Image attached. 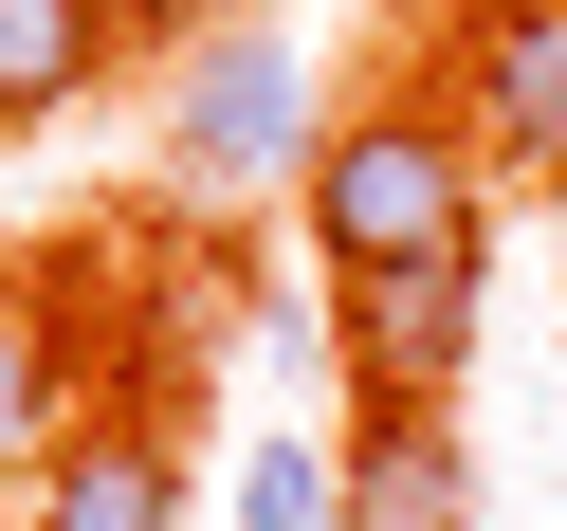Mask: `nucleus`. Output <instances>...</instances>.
<instances>
[{
    "mask_svg": "<svg viewBox=\"0 0 567 531\" xmlns=\"http://www.w3.org/2000/svg\"><path fill=\"white\" fill-rule=\"evenodd\" d=\"M311 275H421V257H494V165L440 92H348L311 129Z\"/></svg>",
    "mask_w": 567,
    "mask_h": 531,
    "instance_id": "nucleus-1",
    "label": "nucleus"
},
{
    "mask_svg": "<svg viewBox=\"0 0 567 531\" xmlns=\"http://www.w3.org/2000/svg\"><path fill=\"white\" fill-rule=\"evenodd\" d=\"M311 129H330L311 55L257 38V19H220L184 55V92H165V184L184 202H275V184H311Z\"/></svg>",
    "mask_w": 567,
    "mask_h": 531,
    "instance_id": "nucleus-2",
    "label": "nucleus"
},
{
    "mask_svg": "<svg viewBox=\"0 0 567 531\" xmlns=\"http://www.w3.org/2000/svg\"><path fill=\"white\" fill-rule=\"evenodd\" d=\"M440 111L476 129L494 184H567V0H457Z\"/></svg>",
    "mask_w": 567,
    "mask_h": 531,
    "instance_id": "nucleus-3",
    "label": "nucleus"
},
{
    "mask_svg": "<svg viewBox=\"0 0 567 531\" xmlns=\"http://www.w3.org/2000/svg\"><path fill=\"white\" fill-rule=\"evenodd\" d=\"M494 330V257H421V275H330V348L367 404H457V367H476Z\"/></svg>",
    "mask_w": 567,
    "mask_h": 531,
    "instance_id": "nucleus-4",
    "label": "nucleus"
},
{
    "mask_svg": "<svg viewBox=\"0 0 567 531\" xmlns=\"http://www.w3.org/2000/svg\"><path fill=\"white\" fill-rule=\"evenodd\" d=\"M0 531H184V440H165L147 404H92L74 440H55V477Z\"/></svg>",
    "mask_w": 567,
    "mask_h": 531,
    "instance_id": "nucleus-5",
    "label": "nucleus"
},
{
    "mask_svg": "<svg viewBox=\"0 0 567 531\" xmlns=\"http://www.w3.org/2000/svg\"><path fill=\"white\" fill-rule=\"evenodd\" d=\"M348 531H476V458H457V404H367L330 440Z\"/></svg>",
    "mask_w": 567,
    "mask_h": 531,
    "instance_id": "nucleus-6",
    "label": "nucleus"
},
{
    "mask_svg": "<svg viewBox=\"0 0 567 531\" xmlns=\"http://www.w3.org/2000/svg\"><path fill=\"white\" fill-rule=\"evenodd\" d=\"M92 421V367H74V330H55V294L38 275H0V513L55 477V440Z\"/></svg>",
    "mask_w": 567,
    "mask_h": 531,
    "instance_id": "nucleus-7",
    "label": "nucleus"
},
{
    "mask_svg": "<svg viewBox=\"0 0 567 531\" xmlns=\"http://www.w3.org/2000/svg\"><path fill=\"white\" fill-rule=\"evenodd\" d=\"M111 0H0V129H55V111H92L111 92Z\"/></svg>",
    "mask_w": 567,
    "mask_h": 531,
    "instance_id": "nucleus-8",
    "label": "nucleus"
},
{
    "mask_svg": "<svg viewBox=\"0 0 567 531\" xmlns=\"http://www.w3.org/2000/svg\"><path fill=\"white\" fill-rule=\"evenodd\" d=\"M238 531H348V477H330V440H293V421H275V440L238 458Z\"/></svg>",
    "mask_w": 567,
    "mask_h": 531,
    "instance_id": "nucleus-9",
    "label": "nucleus"
},
{
    "mask_svg": "<svg viewBox=\"0 0 567 531\" xmlns=\"http://www.w3.org/2000/svg\"><path fill=\"white\" fill-rule=\"evenodd\" d=\"M220 19H238V0H111V38H165V55H202Z\"/></svg>",
    "mask_w": 567,
    "mask_h": 531,
    "instance_id": "nucleus-10",
    "label": "nucleus"
}]
</instances>
